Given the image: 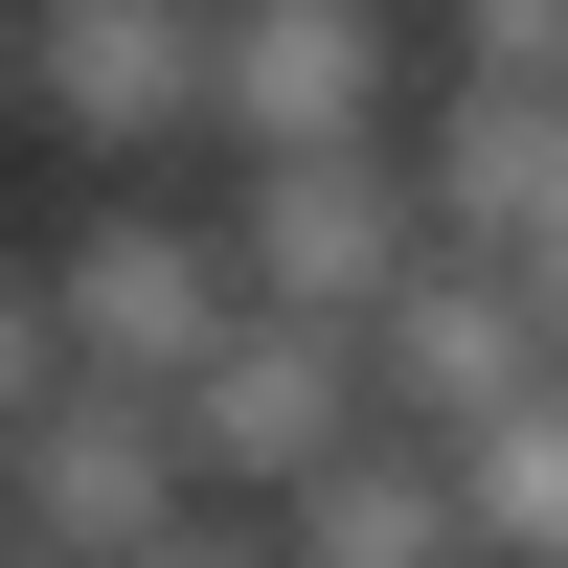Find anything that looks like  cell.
Segmentation results:
<instances>
[{
  "label": "cell",
  "instance_id": "1",
  "mask_svg": "<svg viewBox=\"0 0 568 568\" xmlns=\"http://www.w3.org/2000/svg\"><path fill=\"white\" fill-rule=\"evenodd\" d=\"M23 342L114 364V387H205V364L251 342V251H227V205H69Z\"/></svg>",
  "mask_w": 568,
  "mask_h": 568
},
{
  "label": "cell",
  "instance_id": "2",
  "mask_svg": "<svg viewBox=\"0 0 568 568\" xmlns=\"http://www.w3.org/2000/svg\"><path fill=\"white\" fill-rule=\"evenodd\" d=\"M205 524V433H182V387H114V364L23 342V546L69 568H136Z\"/></svg>",
  "mask_w": 568,
  "mask_h": 568
},
{
  "label": "cell",
  "instance_id": "3",
  "mask_svg": "<svg viewBox=\"0 0 568 568\" xmlns=\"http://www.w3.org/2000/svg\"><path fill=\"white\" fill-rule=\"evenodd\" d=\"M182 433H205V500H296V478H342L364 433H387V342H364V318H273L251 296V342L205 364V387H182Z\"/></svg>",
  "mask_w": 568,
  "mask_h": 568
},
{
  "label": "cell",
  "instance_id": "4",
  "mask_svg": "<svg viewBox=\"0 0 568 568\" xmlns=\"http://www.w3.org/2000/svg\"><path fill=\"white\" fill-rule=\"evenodd\" d=\"M364 342H387V433H433V455H478L500 409H546V387H568V296H546L524 251H433Z\"/></svg>",
  "mask_w": 568,
  "mask_h": 568
},
{
  "label": "cell",
  "instance_id": "5",
  "mask_svg": "<svg viewBox=\"0 0 568 568\" xmlns=\"http://www.w3.org/2000/svg\"><path fill=\"white\" fill-rule=\"evenodd\" d=\"M387 114H409V23L387 0H227V91H205L227 182L251 160H387Z\"/></svg>",
  "mask_w": 568,
  "mask_h": 568
},
{
  "label": "cell",
  "instance_id": "6",
  "mask_svg": "<svg viewBox=\"0 0 568 568\" xmlns=\"http://www.w3.org/2000/svg\"><path fill=\"white\" fill-rule=\"evenodd\" d=\"M227 251H251L273 318H387L455 227H433V182H409V136H387V160H251L227 182Z\"/></svg>",
  "mask_w": 568,
  "mask_h": 568
},
{
  "label": "cell",
  "instance_id": "7",
  "mask_svg": "<svg viewBox=\"0 0 568 568\" xmlns=\"http://www.w3.org/2000/svg\"><path fill=\"white\" fill-rule=\"evenodd\" d=\"M23 91H45L69 160H160V136H205V91H227V0H45Z\"/></svg>",
  "mask_w": 568,
  "mask_h": 568
},
{
  "label": "cell",
  "instance_id": "8",
  "mask_svg": "<svg viewBox=\"0 0 568 568\" xmlns=\"http://www.w3.org/2000/svg\"><path fill=\"white\" fill-rule=\"evenodd\" d=\"M409 182H433L455 251H524L568 227V91H500V69H433V114H409Z\"/></svg>",
  "mask_w": 568,
  "mask_h": 568
},
{
  "label": "cell",
  "instance_id": "9",
  "mask_svg": "<svg viewBox=\"0 0 568 568\" xmlns=\"http://www.w3.org/2000/svg\"><path fill=\"white\" fill-rule=\"evenodd\" d=\"M273 546H296V568H500V546H478V478H455L433 433H364L342 478H296Z\"/></svg>",
  "mask_w": 568,
  "mask_h": 568
},
{
  "label": "cell",
  "instance_id": "10",
  "mask_svg": "<svg viewBox=\"0 0 568 568\" xmlns=\"http://www.w3.org/2000/svg\"><path fill=\"white\" fill-rule=\"evenodd\" d=\"M455 478H478V546H500V568H568V387H546V409H500Z\"/></svg>",
  "mask_w": 568,
  "mask_h": 568
},
{
  "label": "cell",
  "instance_id": "11",
  "mask_svg": "<svg viewBox=\"0 0 568 568\" xmlns=\"http://www.w3.org/2000/svg\"><path fill=\"white\" fill-rule=\"evenodd\" d=\"M433 45L500 69V91H568V0H433Z\"/></svg>",
  "mask_w": 568,
  "mask_h": 568
},
{
  "label": "cell",
  "instance_id": "12",
  "mask_svg": "<svg viewBox=\"0 0 568 568\" xmlns=\"http://www.w3.org/2000/svg\"><path fill=\"white\" fill-rule=\"evenodd\" d=\"M136 568H296V546H273L251 500H205V524H182V546H136Z\"/></svg>",
  "mask_w": 568,
  "mask_h": 568
},
{
  "label": "cell",
  "instance_id": "13",
  "mask_svg": "<svg viewBox=\"0 0 568 568\" xmlns=\"http://www.w3.org/2000/svg\"><path fill=\"white\" fill-rule=\"evenodd\" d=\"M23 568H69V546H23Z\"/></svg>",
  "mask_w": 568,
  "mask_h": 568
}]
</instances>
